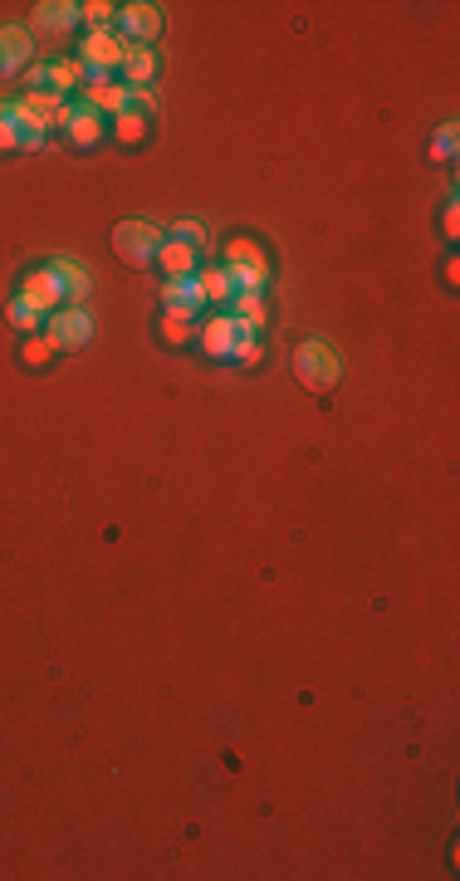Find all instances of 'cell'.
I'll list each match as a JSON object with an SVG mask.
<instances>
[{
  "label": "cell",
  "mask_w": 460,
  "mask_h": 881,
  "mask_svg": "<svg viewBox=\"0 0 460 881\" xmlns=\"http://www.w3.org/2000/svg\"><path fill=\"white\" fill-rule=\"evenodd\" d=\"M289 368H295L304 392H333L343 378V358L329 338H304V343L295 348V358H289Z\"/></svg>",
  "instance_id": "1"
},
{
  "label": "cell",
  "mask_w": 460,
  "mask_h": 881,
  "mask_svg": "<svg viewBox=\"0 0 460 881\" xmlns=\"http://www.w3.org/2000/svg\"><path fill=\"white\" fill-rule=\"evenodd\" d=\"M231 275V285H235V294H265V285H269V259H265V251L255 241H231L226 245V265H221Z\"/></svg>",
  "instance_id": "2"
},
{
  "label": "cell",
  "mask_w": 460,
  "mask_h": 881,
  "mask_svg": "<svg viewBox=\"0 0 460 881\" xmlns=\"http://www.w3.org/2000/svg\"><path fill=\"white\" fill-rule=\"evenodd\" d=\"M162 241H167V231H157L152 221H118L114 225V251H118V259H128L132 269L157 265Z\"/></svg>",
  "instance_id": "3"
},
{
  "label": "cell",
  "mask_w": 460,
  "mask_h": 881,
  "mask_svg": "<svg viewBox=\"0 0 460 881\" xmlns=\"http://www.w3.org/2000/svg\"><path fill=\"white\" fill-rule=\"evenodd\" d=\"M132 44L118 35L114 25L108 30H88L84 44H78V64H84V74H118L122 60H128Z\"/></svg>",
  "instance_id": "4"
},
{
  "label": "cell",
  "mask_w": 460,
  "mask_h": 881,
  "mask_svg": "<svg viewBox=\"0 0 460 881\" xmlns=\"http://www.w3.org/2000/svg\"><path fill=\"white\" fill-rule=\"evenodd\" d=\"M167 30V15L162 6H152V0H132V6H118V35L128 44H157Z\"/></svg>",
  "instance_id": "5"
},
{
  "label": "cell",
  "mask_w": 460,
  "mask_h": 881,
  "mask_svg": "<svg viewBox=\"0 0 460 881\" xmlns=\"http://www.w3.org/2000/svg\"><path fill=\"white\" fill-rule=\"evenodd\" d=\"M44 333H50L54 348L78 353V348H88V338H94V319H88L84 304H64V309H54L50 319H44Z\"/></svg>",
  "instance_id": "6"
},
{
  "label": "cell",
  "mask_w": 460,
  "mask_h": 881,
  "mask_svg": "<svg viewBox=\"0 0 460 881\" xmlns=\"http://www.w3.org/2000/svg\"><path fill=\"white\" fill-rule=\"evenodd\" d=\"M152 118H157V98L148 94V88H132V104L122 113H114V128L108 132H114L122 147H138L152 132Z\"/></svg>",
  "instance_id": "7"
},
{
  "label": "cell",
  "mask_w": 460,
  "mask_h": 881,
  "mask_svg": "<svg viewBox=\"0 0 460 881\" xmlns=\"http://www.w3.org/2000/svg\"><path fill=\"white\" fill-rule=\"evenodd\" d=\"M84 104L98 108V113H122L132 104V88L122 84L118 74H84Z\"/></svg>",
  "instance_id": "8"
},
{
  "label": "cell",
  "mask_w": 460,
  "mask_h": 881,
  "mask_svg": "<svg viewBox=\"0 0 460 881\" xmlns=\"http://www.w3.org/2000/svg\"><path fill=\"white\" fill-rule=\"evenodd\" d=\"M35 60V35L25 25H0V74H20Z\"/></svg>",
  "instance_id": "9"
},
{
  "label": "cell",
  "mask_w": 460,
  "mask_h": 881,
  "mask_svg": "<svg viewBox=\"0 0 460 881\" xmlns=\"http://www.w3.org/2000/svg\"><path fill=\"white\" fill-rule=\"evenodd\" d=\"M60 123L69 128V142L74 147H98V142H104V132H108L104 113L88 108V104H64V118Z\"/></svg>",
  "instance_id": "10"
},
{
  "label": "cell",
  "mask_w": 460,
  "mask_h": 881,
  "mask_svg": "<svg viewBox=\"0 0 460 881\" xmlns=\"http://www.w3.org/2000/svg\"><path fill=\"white\" fill-rule=\"evenodd\" d=\"M245 329L231 319V314H216V319H206V329H201V348H206V358H226L235 363V348H240Z\"/></svg>",
  "instance_id": "11"
},
{
  "label": "cell",
  "mask_w": 460,
  "mask_h": 881,
  "mask_svg": "<svg viewBox=\"0 0 460 881\" xmlns=\"http://www.w3.org/2000/svg\"><path fill=\"white\" fill-rule=\"evenodd\" d=\"M84 84V64L78 60H50L30 70V88H50V94H69Z\"/></svg>",
  "instance_id": "12"
},
{
  "label": "cell",
  "mask_w": 460,
  "mask_h": 881,
  "mask_svg": "<svg viewBox=\"0 0 460 881\" xmlns=\"http://www.w3.org/2000/svg\"><path fill=\"white\" fill-rule=\"evenodd\" d=\"M162 309H176V314H201L206 309V294H201V279L196 275H176L162 285Z\"/></svg>",
  "instance_id": "13"
},
{
  "label": "cell",
  "mask_w": 460,
  "mask_h": 881,
  "mask_svg": "<svg viewBox=\"0 0 460 881\" xmlns=\"http://www.w3.org/2000/svg\"><path fill=\"white\" fill-rule=\"evenodd\" d=\"M20 294H25V299H35V304H44V309H64V289H60V275H54L50 265L44 269H30L25 279H20Z\"/></svg>",
  "instance_id": "14"
},
{
  "label": "cell",
  "mask_w": 460,
  "mask_h": 881,
  "mask_svg": "<svg viewBox=\"0 0 460 881\" xmlns=\"http://www.w3.org/2000/svg\"><path fill=\"white\" fill-rule=\"evenodd\" d=\"M74 25H78L74 0H44V6H35V30H40V35H69Z\"/></svg>",
  "instance_id": "15"
},
{
  "label": "cell",
  "mask_w": 460,
  "mask_h": 881,
  "mask_svg": "<svg viewBox=\"0 0 460 881\" xmlns=\"http://www.w3.org/2000/svg\"><path fill=\"white\" fill-rule=\"evenodd\" d=\"M50 269L60 275V289L69 304H84L88 289H94V275H88V265H78V259H50Z\"/></svg>",
  "instance_id": "16"
},
{
  "label": "cell",
  "mask_w": 460,
  "mask_h": 881,
  "mask_svg": "<svg viewBox=\"0 0 460 881\" xmlns=\"http://www.w3.org/2000/svg\"><path fill=\"white\" fill-rule=\"evenodd\" d=\"M10 113H15V128H20V152H40V147H44V128H50V123H44L40 113L25 104V98H10Z\"/></svg>",
  "instance_id": "17"
},
{
  "label": "cell",
  "mask_w": 460,
  "mask_h": 881,
  "mask_svg": "<svg viewBox=\"0 0 460 881\" xmlns=\"http://www.w3.org/2000/svg\"><path fill=\"white\" fill-rule=\"evenodd\" d=\"M196 255H201V251H192V245H182V241H172V235H167L162 251H157V265L167 269V279H176V275H196Z\"/></svg>",
  "instance_id": "18"
},
{
  "label": "cell",
  "mask_w": 460,
  "mask_h": 881,
  "mask_svg": "<svg viewBox=\"0 0 460 881\" xmlns=\"http://www.w3.org/2000/svg\"><path fill=\"white\" fill-rule=\"evenodd\" d=\"M118 74H122V84H128V88H148L152 78H157V54H152V50H138V44H132Z\"/></svg>",
  "instance_id": "19"
},
{
  "label": "cell",
  "mask_w": 460,
  "mask_h": 881,
  "mask_svg": "<svg viewBox=\"0 0 460 881\" xmlns=\"http://www.w3.org/2000/svg\"><path fill=\"white\" fill-rule=\"evenodd\" d=\"M231 319L240 323L245 333H260L265 329V294H235V299H231Z\"/></svg>",
  "instance_id": "20"
},
{
  "label": "cell",
  "mask_w": 460,
  "mask_h": 881,
  "mask_svg": "<svg viewBox=\"0 0 460 881\" xmlns=\"http://www.w3.org/2000/svg\"><path fill=\"white\" fill-rule=\"evenodd\" d=\"M6 314H10V323H15V329H25V333H35L44 319H50V309H44V304H35V299H25V294H15V299L6 304Z\"/></svg>",
  "instance_id": "21"
},
{
  "label": "cell",
  "mask_w": 460,
  "mask_h": 881,
  "mask_svg": "<svg viewBox=\"0 0 460 881\" xmlns=\"http://www.w3.org/2000/svg\"><path fill=\"white\" fill-rule=\"evenodd\" d=\"M201 294H206V304H231L235 299V285H231V275L221 265H206L201 269Z\"/></svg>",
  "instance_id": "22"
},
{
  "label": "cell",
  "mask_w": 460,
  "mask_h": 881,
  "mask_svg": "<svg viewBox=\"0 0 460 881\" xmlns=\"http://www.w3.org/2000/svg\"><path fill=\"white\" fill-rule=\"evenodd\" d=\"M162 338H167V343H192V338H196V314L162 309Z\"/></svg>",
  "instance_id": "23"
},
{
  "label": "cell",
  "mask_w": 460,
  "mask_h": 881,
  "mask_svg": "<svg viewBox=\"0 0 460 881\" xmlns=\"http://www.w3.org/2000/svg\"><path fill=\"white\" fill-rule=\"evenodd\" d=\"M456 147H460V132H456V123H441V132H436V142H431V162L451 167V162H456Z\"/></svg>",
  "instance_id": "24"
},
{
  "label": "cell",
  "mask_w": 460,
  "mask_h": 881,
  "mask_svg": "<svg viewBox=\"0 0 460 881\" xmlns=\"http://www.w3.org/2000/svg\"><path fill=\"white\" fill-rule=\"evenodd\" d=\"M54 353H60V348L50 343V333H30V338H25V348H20V358H25L30 368H44Z\"/></svg>",
  "instance_id": "25"
},
{
  "label": "cell",
  "mask_w": 460,
  "mask_h": 881,
  "mask_svg": "<svg viewBox=\"0 0 460 881\" xmlns=\"http://www.w3.org/2000/svg\"><path fill=\"white\" fill-rule=\"evenodd\" d=\"M114 15H118L114 0H88V6H78V20H88L94 30H108V25H114Z\"/></svg>",
  "instance_id": "26"
},
{
  "label": "cell",
  "mask_w": 460,
  "mask_h": 881,
  "mask_svg": "<svg viewBox=\"0 0 460 881\" xmlns=\"http://www.w3.org/2000/svg\"><path fill=\"white\" fill-rule=\"evenodd\" d=\"M172 241L192 245V251H206V225H201V221H176L172 225Z\"/></svg>",
  "instance_id": "27"
},
{
  "label": "cell",
  "mask_w": 460,
  "mask_h": 881,
  "mask_svg": "<svg viewBox=\"0 0 460 881\" xmlns=\"http://www.w3.org/2000/svg\"><path fill=\"white\" fill-rule=\"evenodd\" d=\"M15 147H20L15 113H10V104H0V152H15Z\"/></svg>",
  "instance_id": "28"
},
{
  "label": "cell",
  "mask_w": 460,
  "mask_h": 881,
  "mask_svg": "<svg viewBox=\"0 0 460 881\" xmlns=\"http://www.w3.org/2000/svg\"><path fill=\"white\" fill-rule=\"evenodd\" d=\"M235 363H240V368H255V363H260V333H245V338H240V348H235Z\"/></svg>",
  "instance_id": "29"
},
{
  "label": "cell",
  "mask_w": 460,
  "mask_h": 881,
  "mask_svg": "<svg viewBox=\"0 0 460 881\" xmlns=\"http://www.w3.org/2000/svg\"><path fill=\"white\" fill-rule=\"evenodd\" d=\"M441 225H446V241H456V235H460V211H456V187H451V201H446V216H441Z\"/></svg>",
  "instance_id": "30"
}]
</instances>
